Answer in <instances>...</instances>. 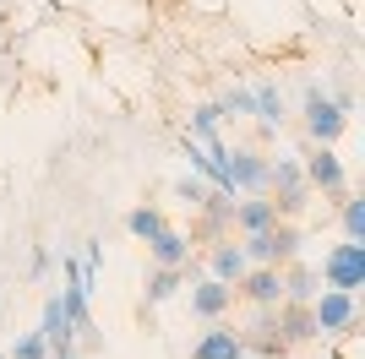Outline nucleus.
<instances>
[{"instance_id": "6", "label": "nucleus", "mask_w": 365, "mask_h": 359, "mask_svg": "<svg viewBox=\"0 0 365 359\" xmlns=\"http://www.w3.org/2000/svg\"><path fill=\"white\" fill-rule=\"evenodd\" d=\"M300 169H305V185L322 191V196H344V191H349V175H344V164H338V152L322 147V142L300 158Z\"/></svg>"}, {"instance_id": "22", "label": "nucleus", "mask_w": 365, "mask_h": 359, "mask_svg": "<svg viewBox=\"0 0 365 359\" xmlns=\"http://www.w3.org/2000/svg\"><path fill=\"white\" fill-rule=\"evenodd\" d=\"M344 239H365V202L344 191Z\"/></svg>"}, {"instance_id": "4", "label": "nucleus", "mask_w": 365, "mask_h": 359, "mask_svg": "<svg viewBox=\"0 0 365 359\" xmlns=\"http://www.w3.org/2000/svg\"><path fill=\"white\" fill-rule=\"evenodd\" d=\"M305 136L311 142H322V147H333L338 136L349 131V109L338 104L333 93H322V88H305Z\"/></svg>"}, {"instance_id": "25", "label": "nucleus", "mask_w": 365, "mask_h": 359, "mask_svg": "<svg viewBox=\"0 0 365 359\" xmlns=\"http://www.w3.org/2000/svg\"><path fill=\"white\" fill-rule=\"evenodd\" d=\"M218 109L235 115V120H245V115H251V88H229L224 98H218Z\"/></svg>"}, {"instance_id": "14", "label": "nucleus", "mask_w": 365, "mask_h": 359, "mask_svg": "<svg viewBox=\"0 0 365 359\" xmlns=\"http://www.w3.org/2000/svg\"><path fill=\"white\" fill-rule=\"evenodd\" d=\"M235 354H240V332L224 327V321H207V332L191 348V359H235Z\"/></svg>"}, {"instance_id": "2", "label": "nucleus", "mask_w": 365, "mask_h": 359, "mask_svg": "<svg viewBox=\"0 0 365 359\" xmlns=\"http://www.w3.org/2000/svg\"><path fill=\"white\" fill-rule=\"evenodd\" d=\"M267 191H273V207L278 218H300L305 202H311V185H305V169L300 158H267Z\"/></svg>"}, {"instance_id": "28", "label": "nucleus", "mask_w": 365, "mask_h": 359, "mask_svg": "<svg viewBox=\"0 0 365 359\" xmlns=\"http://www.w3.org/2000/svg\"><path fill=\"white\" fill-rule=\"evenodd\" d=\"M322 359H344V354H322Z\"/></svg>"}, {"instance_id": "24", "label": "nucleus", "mask_w": 365, "mask_h": 359, "mask_svg": "<svg viewBox=\"0 0 365 359\" xmlns=\"http://www.w3.org/2000/svg\"><path fill=\"white\" fill-rule=\"evenodd\" d=\"M175 191H180V202H191V207H202V202L213 196V185H207V180H202V175H185L180 185H175Z\"/></svg>"}, {"instance_id": "5", "label": "nucleus", "mask_w": 365, "mask_h": 359, "mask_svg": "<svg viewBox=\"0 0 365 359\" xmlns=\"http://www.w3.org/2000/svg\"><path fill=\"white\" fill-rule=\"evenodd\" d=\"M322 283L344 288V294H360L365 288V239H344L322 256Z\"/></svg>"}, {"instance_id": "21", "label": "nucleus", "mask_w": 365, "mask_h": 359, "mask_svg": "<svg viewBox=\"0 0 365 359\" xmlns=\"http://www.w3.org/2000/svg\"><path fill=\"white\" fill-rule=\"evenodd\" d=\"M164 224H169V218L158 207H131V212H125V229H131V239H142V245H148Z\"/></svg>"}, {"instance_id": "13", "label": "nucleus", "mask_w": 365, "mask_h": 359, "mask_svg": "<svg viewBox=\"0 0 365 359\" xmlns=\"http://www.w3.org/2000/svg\"><path fill=\"white\" fill-rule=\"evenodd\" d=\"M38 332H44L49 354H61V348H71V343H76V321L66 316L61 294H49V299H44V321H38Z\"/></svg>"}, {"instance_id": "27", "label": "nucleus", "mask_w": 365, "mask_h": 359, "mask_svg": "<svg viewBox=\"0 0 365 359\" xmlns=\"http://www.w3.org/2000/svg\"><path fill=\"white\" fill-rule=\"evenodd\" d=\"M235 359H257V354H245V348H240V354H235Z\"/></svg>"}, {"instance_id": "8", "label": "nucleus", "mask_w": 365, "mask_h": 359, "mask_svg": "<svg viewBox=\"0 0 365 359\" xmlns=\"http://www.w3.org/2000/svg\"><path fill=\"white\" fill-rule=\"evenodd\" d=\"M240 348H245V354H257V359H284V354H289V343L278 338L273 305H257V321L240 332Z\"/></svg>"}, {"instance_id": "20", "label": "nucleus", "mask_w": 365, "mask_h": 359, "mask_svg": "<svg viewBox=\"0 0 365 359\" xmlns=\"http://www.w3.org/2000/svg\"><path fill=\"white\" fill-rule=\"evenodd\" d=\"M185 288V267H158L148 278V305H164V299H175Z\"/></svg>"}, {"instance_id": "11", "label": "nucleus", "mask_w": 365, "mask_h": 359, "mask_svg": "<svg viewBox=\"0 0 365 359\" xmlns=\"http://www.w3.org/2000/svg\"><path fill=\"white\" fill-rule=\"evenodd\" d=\"M229 224L240 229V234H257V229L278 224V207L267 191H251V196H235V207H229Z\"/></svg>"}, {"instance_id": "18", "label": "nucleus", "mask_w": 365, "mask_h": 359, "mask_svg": "<svg viewBox=\"0 0 365 359\" xmlns=\"http://www.w3.org/2000/svg\"><path fill=\"white\" fill-rule=\"evenodd\" d=\"M317 283H322V272H317V267L289 261V272H284V299H317Z\"/></svg>"}, {"instance_id": "15", "label": "nucleus", "mask_w": 365, "mask_h": 359, "mask_svg": "<svg viewBox=\"0 0 365 359\" xmlns=\"http://www.w3.org/2000/svg\"><path fill=\"white\" fill-rule=\"evenodd\" d=\"M245 267H251V261H245V251L235 245V239H218L213 251H207V272H213V278H224V283H240Z\"/></svg>"}, {"instance_id": "12", "label": "nucleus", "mask_w": 365, "mask_h": 359, "mask_svg": "<svg viewBox=\"0 0 365 359\" xmlns=\"http://www.w3.org/2000/svg\"><path fill=\"white\" fill-rule=\"evenodd\" d=\"M235 294H245L251 305H278L284 299V267H245Z\"/></svg>"}, {"instance_id": "10", "label": "nucleus", "mask_w": 365, "mask_h": 359, "mask_svg": "<svg viewBox=\"0 0 365 359\" xmlns=\"http://www.w3.org/2000/svg\"><path fill=\"white\" fill-rule=\"evenodd\" d=\"M229 305H235V283H224V278H213V272L191 288V316H197V321H224Z\"/></svg>"}, {"instance_id": "3", "label": "nucleus", "mask_w": 365, "mask_h": 359, "mask_svg": "<svg viewBox=\"0 0 365 359\" xmlns=\"http://www.w3.org/2000/svg\"><path fill=\"white\" fill-rule=\"evenodd\" d=\"M311 316H317V338H349V332L360 327V294H344V288H317Z\"/></svg>"}, {"instance_id": "16", "label": "nucleus", "mask_w": 365, "mask_h": 359, "mask_svg": "<svg viewBox=\"0 0 365 359\" xmlns=\"http://www.w3.org/2000/svg\"><path fill=\"white\" fill-rule=\"evenodd\" d=\"M148 251H153V261H158V267H185V256H191V239L180 234V229H158V234L148 239Z\"/></svg>"}, {"instance_id": "26", "label": "nucleus", "mask_w": 365, "mask_h": 359, "mask_svg": "<svg viewBox=\"0 0 365 359\" xmlns=\"http://www.w3.org/2000/svg\"><path fill=\"white\" fill-rule=\"evenodd\" d=\"M49 359H88V354H76V348H61V354H49Z\"/></svg>"}, {"instance_id": "7", "label": "nucleus", "mask_w": 365, "mask_h": 359, "mask_svg": "<svg viewBox=\"0 0 365 359\" xmlns=\"http://www.w3.org/2000/svg\"><path fill=\"white\" fill-rule=\"evenodd\" d=\"M224 169L235 180V196H251V191H267V158L257 147H224Z\"/></svg>"}, {"instance_id": "23", "label": "nucleus", "mask_w": 365, "mask_h": 359, "mask_svg": "<svg viewBox=\"0 0 365 359\" xmlns=\"http://www.w3.org/2000/svg\"><path fill=\"white\" fill-rule=\"evenodd\" d=\"M6 359H49V343H44V332H22L11 343V354Z\"/></svg>"}, {"instance_id": "17", "label": "nucleus", "mask_w": 365, "mask_h": 359, "mask_svg": "<svg viewBox=\"0 0 365 359\" xmlns=\"http://www.w3.org/2000/svg\"><path fill=\"white\" fill-rule=\"evenodd\" d=\"M251 120H262V125H284V93L273 88V82H262L257 93H251Z\"/></svg>"}, {"instance_id": "29", "label": "nucleus", "mask_w": 365, "mask_h": 359, "mask_svg": "<svg viewBox=\"0 0 365 359\" xmlns=\"http://www.w3.org/2000/svg\"><path fill=\"white\" fill-rule=\"evenodd\" d=\"M0 359H6V354H0Z\"/></svg>"}, {"instance_id": "1", "label": "nucleus", "mask_w": 365, "mask_h": 359, "mask_svg": "<svg viewBox=\"0 0 365 359\" xmlns=\"http://www.w3.org/2000/svg\"><path fill=\"white\" fill-rule=\"evenodd\" d=\"M240 251H245L251 267H284V261H294V251H300V229H294V218H278V224L245 234Z\"/></svg>"}, {"instance_id": "9", "label": "nucleus", "mask_w": 365, "mask_h": 359, "mask_svg": "<svg viewBox=\"0 0 365 359\" xmlns=\"http://www.w3.org/2000/svg\"><path fill=\"white\" fill-rule=\"evenodd\" d=\"M273 316H278V338L284 343H311L317 338V316H311V299H278L273 305Z\"/></svg>"}, {"instance_id": "19", "label": "nucleus", "mask_w": 365, "mask_h": 359, "mask_svg": "<svg viewBox=\"0 0 365 359\" xmlns=\"http://www.w3.org/2000/svg\"><path fill=\"white\" fill-rule=\"evenodd\" d=\"M218 125H224V109H218V104H202L197 115H191V136H197L202 147H224Z\"/></svg>"}]
</instances>
